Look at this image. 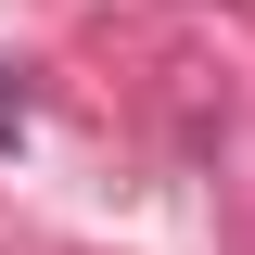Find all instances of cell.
Instances as JSON below:
<instances>
[{"label":"cell","mask_w":255,"mask_h":255,"mask_svg":"<svg viewBox=\"0 0 255 255\" xmlns=\"http://www.w3.org/2000/svg\"><path fill=\"white\" fill-rule=\"evenodd\" d=\"M13 115H26V102H13V77H0V128H13Z\"/></svg>","instance_id":"6da1fadb"}]
</instances>
